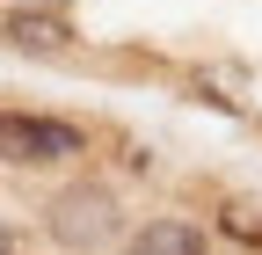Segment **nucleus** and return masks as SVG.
<instances>
[{"label":"nucleus","mask_w":262,"mask_h":255,"mask_svg":"<svg viewBox=\"0 0 262 255\" xmlns=\"http://www.w3.org/2000/svg\"><path fill=\"white\" fill-rule=\"evenodd\" d=\"M0 255H29V233H22V219H0Z\"/></svg>","instance_id":"nucleus-6"},{"label":"nucleus","mask_w":262,"mask_h":255,"mask_svg":"<svg viewBox=\"0 0 262 255\" xmlns=\"http://www.w3.org/2000/svg\"><path fill=\"white\" fill-rule=\"evenodd\" d=\"M0 44L22 51V58H80V29L51 0H22V8L0 15Z\"/></svg>","instance_id":"nucleus-3"},{"label":"nucleus","mask_w":262,"mask_h":255,"mask_svg":"<svg viewBox=\"0 0 262 255\" xmlns=\"http://www.w3.org/2000/svg\"><path fill=\"white\" fill-rule=\"evenodd\" d=\"M37 233H44L58 255H110V248H124V233H131V211H124V197H117V182H102V175H66L51 197L37 204Z\"/></svg>","instance_id":"nucleus-1"},{"label":"nucleus","mask_w":262,"mask_h":255,"mask_svg":"<svg viewBox=\"0 0 262 255\" xmlns=\"http://www.w3.org/2000/svg\"><path fill=\"white\" fill-rule=\"evenodd\" d=\"M88 153H95V132L80 117L0 102V168H15V175H58V168H80Z\"/></svg>","instance_id":"nucleus-2"},{"label":"nucleus","mask_w":262,"mask_h":255,"mask_svg":"<svg viewBox=\"0 0 262 255\" xmlns=\"http://www.w3.org/2000/svg\"><path fill=\"white\" fill-rule=\"evenodd\" d=\"M204 226H211V241H226V248L262 255V204H248V197H219V204L204 211Z\"/></svg>","instance_id":"nucleus-5"},{"label":"nucleus","mask_w":262,"mask_h":255,"mask_svg":"<svg viewBox=\"0 0 262 255\" xmlns=\"http://www.w3.org/2000/svg\"><path fill=\"white\" fill-rule=\"evenodd\" d=\"M117 255H211V226L196 211H146V219H131Z\"/></svg>","instance_id":"nucleus-4"}]
</instances>
